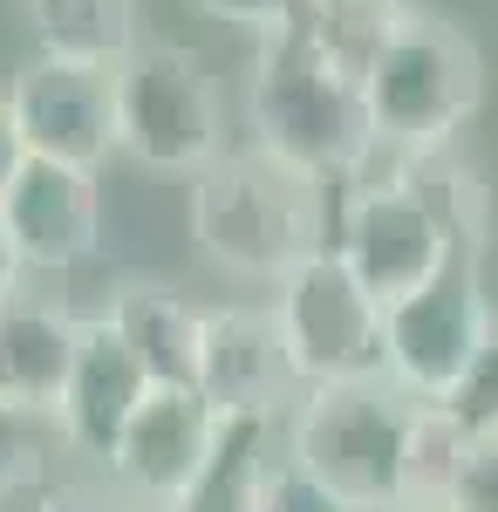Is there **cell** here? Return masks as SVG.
I'll return each instance as SVG.
<instances>
[{"label": "cell", "mask_w": 498, "mask_h": 512, "mask_svg": "<svg viewBox=\"0 0 498 512\" xmlns=\"http://www.w3.org/2000/svg\"><path fill=\"white\" fill-rule=\"evenodd\" d=\"M362 35L328 28L321 14L294 21L260 41L253 82H246V123L253 144L273 158L301 164L314 178H355L376 158V123H369V82H362Z\"/></svg>", "instance_id": "1"}, {"label": "cell", "mask_w": 498, "mask_h": 512, "mask_svg": "<svg viewBox=\"0 0 498 512\" xmlns=\"http://www.w3.org/2000/svg\"><path fill=\"white\" fill-rule=\"evenodd\" d=\"M192 239L212 267L239 280H280L321 246H335L328 219V178H314L301 164L273 158L267 144H232L226 158H212L192 178L185 198Z\"/></svg>", "instance_id": "2"}, {"label": "cell", "mask_w": 498, "mask_h": 512, "mask_svg": "<svg viewBox=\"0 0 498 512\" xmlns=\"http://www.w3.org/2000/svg\"><path fill=\"white\" fill-rule=\"evenodd\" d=\"M362 82L383 151H444L485 103V55L451 14L403 7L369 35Z\"/></svg>", "instance_id": "3"}, {"label": "cell", "mask_w": 498, "mask_h": 512, "mask_svg": "<svg viewBox=\"0 0 498 512\" xmlns=\"http://www.w3.org/2000/svg\"><path fill=\"white\" fill-rule=\"evenodd\" d=\"M410 424H417V396L396 390L389 376L321 383L301 390V403L287 410V458L355 512H389L403 506Z\"/></svg>", "instance_id": "4"}, {"label": "cell", "mask_w": 498, "mask_h": 512, "mask_svg": "<svg viewBox=\"0 0 498 512\" xmlns=\"http://www.w3.org/2000/svg\"><path fill=\"white\" fill-rule=\"evenodd\" d=\"M116 144L144 171L198 178L212 158H226V103L205 55L185 41H144L116 69Z\"/></svg>", "instance_id": "5"}, {"label": "cell", "mask_w": 498, "mask_h": 512, "mask_svg": "<svg viewBox=\"0 0 498 512\" xmlns=\"http://www.w3.org/2000/svg\"><path fill=\"white\" fill-rule=\"evenodd\" d=\"M335 253L355 267V280H362L383 308L403 301V294H417V287H430L451 260H478V253H464L458 233H451L383 158H369L348 178L342 212H335Z\"/></svg>", "instance_id": "6"}, {"label": "cell", "mask_w": 498, "mask_h": 512, "mask_svg": "<svg viewBox=\"0 0 498 512\" xmlns=\"http://www.w3.org/2000/svg\"><path fill=\"white\" fill-rule=\"evenodd\" d=\"M273 321L301 390L383 376V301L355 280L335 246H321L314 260L273 280Z\"/></svg>", "instance_id": "7"}, {"label": "cell", "mask_w": 498, "mask_h": 512, "mask_svg": "<svg viewBox=\"0 0 498 512\" xmlns=\"http://www.w3.org/2000/svg\"><path fill=\"white\" fill-rule=\"evenodd\" d=\"M492 321L498 308L478 280V260H451L430 287L383 308V376L417 403H444L478 362Z\"/></svg>", "instance_id": "8"}, {"label": "cell", "mask_w": 498, "mask_h": 512, "mask_svg": "<svg viewBox=\"0 0 498 512\" xmlns=\"http://www.w3.org/2000/svg\"><path fill=\"white\" fill-rule=\"evenodd\" d=\"M219 444H226V417L205 403V390L157 383L137 403V417L123 424L103 472H110V485L123 499H137L144 512H178L205 485Z\"/></svg>", "instance_id": "9"}, {"label": "cell", "mask_w": 498, "mask_h": 512, "mask_svg": "<svg viewBox=\"0 0 498 512\" xmlns=\"http://www.w3.org/2000/svg\"><path fill=\"white\" fill-rule=\"evenodd\" d=\"M7 103L21 117V137L35 158L82 164L103 171L116 144V69H89V62H62V55H35L7 76Z\"/></svg>", "instance_id": "10"}, {"label": "cell", "mask_w": 498, "mask_h": 512, "mask_svg": "<svg viewBox=\"0 0 498 512\" xmlns=\"http://www.w3.org/2000/svg\"><path fill=\"white\" fill-rule=\"evenodd\" d=\"M198 390L219 417H253V424H273L301 403V376L287 362L273 308H205Z\"/></svg>", "instance_id": "11"}, {"label": "cell", "mask_w": 498, "mask_h": 512, "mask_svg": "<svg viewBox=\"0 0 498 512\" xmlns=\"http://www.w3.org/2000/svg\"><path fill=\"white\" fill-rule=\"evenodd\" d=\"M151 390H157L151 369H144V355L123 342V328H116L110 315H89L76 376H69V390H62V403H55L62 444H69L76 458H89V465H110L123 424L137 417V403H144Z\"/></svg>", "instance_id": "12"}, {"label": "cell", "mask_w": 498, "mask_h": 512, "mask_svg": "<svg viewBox=\"0 0 498 512\" xmlns=\"http://www.w3.org/2000/svg\"><path fill=\"white\" fill-rule=\"evenodd\" d=\"M7 226H14V246L28 267H82L103 239V185L96 171L82 164H55V158H28V171L14 178V192L0 198Z\"/></svg>", "instance_id": "13"}, {"label": "cell", "mask_w": 498, "mask_h": 512, "mask_svg": "<svg viewBox=\"0 0 498 512\" xmlns=\"http://www.w3.org/2000/svg\"><path fill=\"white\" fill-rule=\"evenodd\" d=\"M82 328H89V315H76L55 294H28V287L0 294V396L55 417V403L76 376Z\"/></svg>", "instance_id": "14"}, {"label": "cell", "mask_w": 498, "mask_h": 512, "mask_svg": "<svg viewBox=\"0 0 498 512\" xmlns=\"http://www.w3.org/2000/svg\"><path fill=\"white\" fill-rule=\"evenodd\" d=\"M103 315L123 328V342L144 355L151 383H185L198 390V349H205V308L185 301L178 287H164L151 274H130L110 287Z\"/></svg>", "instance_id": "15"}, {"label": "cell", "mask_w": 498, "mask_h": 512, "mask_svg": "<svg viewBox=\"0 0 498 512\" xmlns=\"http://www.w3.org/2000/svg\"><path fill=\"white\" fill-rule=\"evenodd\" d=\"M21 7H28V28H35V55L123 69L144 48L137 0H21Z\"/></svg>", "instance_id": "16"}, {"label": "cell", "mask_w": 498, "mask_h": 512, "mask_svg": "<svg viewBox=\"0 0 498 512\" xmlns=\"http://www.w3.org/2000/svg\"><path fill=\"white\" fill-rule=\"evenodd\" d=\"M55 451H69L62 424L35 403L0 396V499H21V492L41 499L55 485Z\"/></svg>", "instance_id": "17"}, {"label": "cell", "mask_w": 498, "mask_h": 512, "mask_svg": "<svg viewBox=\"0 0 498 512\" xmlns=\"http://www.w3.org/2000/svg\"><path fill=\"white\" fill-rule=\"evenodd\" d=\"M471 431L444 403H417V424H410V458H403V506H444L451 478H458Z\"/></svg>", "instance_id": "18"}, {"label": "cell", "mask_w": 498, "mask_h": 512, "mask_svg": "<svg viewBox=\"0 0 498 512\" xmlns=\"http://www.w3.org/2000/svg\"><path fill=\"white\" fill-rule=\"evenodd\" d=\"M444 410L471 437H498V321H492V335H485V349H478V362L464 369V383L444 396Z\"/></svg>", "instance_id": "19"}, {"label": "cell", "mask_w": 498, "mask_h": 512, "mask_svg": "<svg viewBox=\"0 0 498 512\" xmlns=\"http://www.w3.org/2000/svg\"><path fill=\"white\" fill-rule=\"evenodd\" d=\"M253 512H355L348 499H335L321 478H307L287 451L267 465V478H260V506Z\"/></svg>", "instance_id": "20"}, {"label": "cell", "mask_w": 498, "mask_h": 512, "mask_svg": "<svg viewBox=\"0 0 498 512\" xmlns=\"http://www.w3.org/2000/svg\"><path fill=\"white\" fill-rule=\"evenodd\" d=\"M444 512H498V437H471L458 478L444 492Z\"/></svg>", "instance_id": "21"}, {"label": "cell", "mask_w": 498, "mask_h": 512, "mask_svg": "<svg viewBox=\"0 0 498 512\" xmlns=\"http://www.w3.org/2000/svg\"><path fill=\"white\" fill-rule=\"evenodd\" d=\"M205 14H219L232 28H253V35L267 41L280 28H294V21H314V0H198Z\"/></svg>", "instance_id": "22"}, {"label": "cell", "mask_w": 498, "mask_h": 512, "mask_svg": "<svg viewBox=\"0 0 498 512\" xmlns=\"http://www.w3.org/2000/svg\"><path fill=\"white\" fill-rule=\"evenodd\" d=\"M403 7H410V0H314V14H321L328 28H342V35H362V41L376 35L389 14H403Z\"/></svg>", "instance_id": "23"}, {"label": "cell", "mask_w": 498, "mask_h": 512, "mask_svg": "<svg viewBox=\"0 0 498 512\" xmlns=\"http://www.w3.org/2000/svg\"><path fill=\"white\" fill-rule=\"evenodd\" d=\"M35 512H144L137 499H123L116 485H48Z\"/></svg>", "instance_id": "24"}, {"label": "cell", "mask_w": 498, "mask_h": 512, "mask_svg": "<svg viewBox=\"0 0 498 512\" xmlns=\"http://www.w3.org/2000/svg\"><path fill=\"white\" fill-rule=\"evenodd\" d=\"M28 137H21V117H14V103H7V89H0V198L14 192V178L28 171Z\"/></svg>", "instance_id": "25"}, {"label": "cell", "mask_w": 498, "mask_h": 512, "mask_svg": "<svg viewBox=\"0 0 498 512\" xmlns=\"http://www.w3.org/2000/svg\"><path fill=\"white\" fill-rule=\"evenodd\" d=\"M28 274V260H21V246H14V226H7V212H0V294H14Z\"/></svg>", "instance_id": "26"}, {"label": "cell", "mask_w": 498, "mask_h": 512, "mask_svg": "<svg viewBox=\"0 0 498 512\" xmlns=\"http://www.w3.org/2000/svg\"><path fill=\"white\" fill-rule=\"evenodd\" d=\"M389 512H444V506H389Z\"/></svg>", "instance_id": "27"}]
</instances>
